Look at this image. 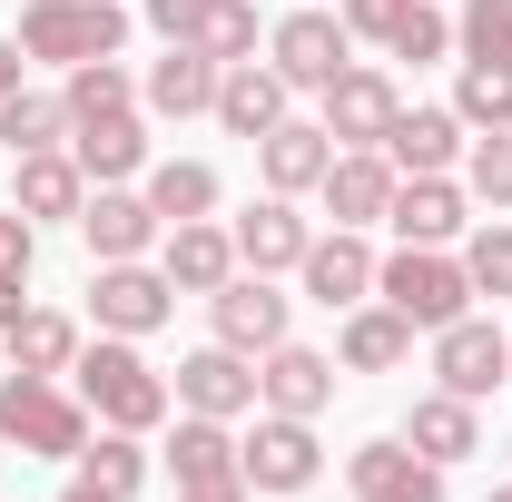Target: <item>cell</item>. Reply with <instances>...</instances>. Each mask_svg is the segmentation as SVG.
<instances>
[{
  "label": "cell",
  "instance_id": "40",
  "mask_svg": "<svg viewBox=\"0 0 512 502\" xmlns=\"http://www.w3.org/2000/svg\"><path fill=\"white\" fill-rule=\"evenodd\" d=\"M30 266H40V227H30L20 207H0V276H20V286H30Z\"/></svg>",
  "mask_w": 512,
  "mask_h": 502
},
{
  "label": "cell",
  "instance_id": "8",
  "mask_svg": "<svg viewBox=\"0 0 512 502\" xmlns=\"http://www.w3.org/2000/svg\"><path fill=\"white\" fill-rule=\"evenodd\" d=\"M237 473H247V493H306L325 473V453H316V424H296V414H266L247 443H237Z\"/></svg>",
  "mask_w": 512,
  "mask_h": 502
},
{
  "label": "cell",
  "instance_id": "1",
  "mask_svg": "<svg viewBox=\"0 0 512 502\" xmlns=\"http://www.w3.org/2000/svg\"><path fill=\"white\" fill-rule=\"evenodd\" d=\"M69 394L89 404V424H119V434H158L168 424V375L138 355V335H99V345H79V365H69Z\"/></svg>",
  "mask_w": 512,
  "mask_h": 502
},
{
  "label": "cell",
  "instance_id": "42",
  "mask_svg": "<svg viewBox=\"0 0 512 502\" xmlns=\"http://www.w3.org/2000/svg\"><path fill=\"white\" fill-rule=\"evenodd\" d=\"M148 30H158V40H188V30H197V0H148Z\"/></svg>",
  "mask_w": 512,
  "mask_h": 502
},
{
  "label": "cell",
  "instance_id": "35",
  "mask_svg": "<svg viewBox=\"0 0 512 502\" xmlns=\"http://www.w3.org/2000/svg\"><path fill=\"white\" fill-rule=\"evenodd\" d=\"M60 109H69V128H79V119H109V109H138V79H128L119 60H79V69H69V89H60Z\"/></svg>",
  "mask_w": 512,
  "mask_h": 502
},
{
  "label": "cell",
  "instance_id": "22",
  "mask_svg": "<svg viewBox=\"0 0 512 502\" xmlns=\"http://www.w3.org/2000/svg\"><path fill=\"white\" fill-rule=\"evenodd\" d=\"M384 227H394L404 247H453V237L473 227V207H463V188H453V178H394Z\"/></svg>",
  "mask_w": 512,
  "mask_h": 502
},
{
  "label": "cell",
  "instance_id": "43",
  "mask_svg": "<svg viewBox=\"0 0 512 502\" xmlns=\"http://www.w3.org/2000/svg\"><path fill=\"white\" fill-rule=\"evenodd\" d=\"M30 89V50H20V30H0V99H20Z\"/></svg>",
  "mask_w": 512,
  "mask_h": 502
},
{
  "label": "cell",
  "instance_id": "10",
  "mask_svg": "<svg viewBox=\"0 0 512 502\" xmlns=\"http://www.w3.org/2000/svg\"><path fill=\"white\" fill-rule=\"evenodd\" d=\"M316 99H325V138H335V148H384V128H394V109H404L394 79L365 69V60H345Z\"/></svg>",
  "mask_w": 512,
  "mask_h": 502
},
{
  "label": "cell",
  "instance_id": "44",
  "mask_svg": "<svg viewBox=\"0 0 512 502\" xmlns=\"http://www.w3.org/2000/svg\"><path fill=\"white\" fill-rule=\"evenodd\" d=\"M178 502H247V483H188Z\"/></svg>",
  "mask_w": 512,
  "mask_h": 502
},
{
  "label": "cell",
  "instance_id": "41",
  "mask_svg": "<svg viewBox=\"0 0 512 502\" xmlns=\"http://www.w3.org/2000/svg\"><path fill=\"white\" fill-rule=\"evenodd\" d=\"M335 20H345L355 40H375V50H384V30L404 20V0H335Z\"/></svg>",
  "mask_w": 512,
  "mask_h": 502
},
{
  "label": "cell",
  "instance_id": "47",
  "mask_svg": "<svg viewBox=\"0 0 512 502\" xmlns=\"http://www.w3.org/2000/svg\"><path fill=\"white\" fill-rule=\"evenodd\" d=\"M483 502H512V483H503V493H483Z\"/></svg>",
  "mask_w": 512,
  "mask_h": 502
},
{
  "label": "cell",
  "instance_id": "39",
  "mask_svg": "<svg viewBox=\"0 0 512 502\" xmlns=\"http://www.w3.org/2000/svg\"><path fill=\"white\" fill-rule=\"evenodd\" d=\"M453 50H463V60H512V0H463Z\"/></svg>",
  "mask_w": 512,
  "mask_h": 502
},
{
  "label": "cell",
  "instance_id": "20",
  "mask_svg": "<svg viewBox=\"0 0 512 502\" xmlns=\"http://www.w3.org/2000/svg\"><path fill=\"white\" fill-rule=\"evenodd\" d=\"M79 237H89V256L99 266H119V256H148L168 227H158V207L138 188H89V207H79Z\"/></svg>",
  "mask_w": 512,
  "mask_h": 502
},
{
  "label": "cell",
  "instance_id": "38",
  "mask_svg": "<svg viewBox=\"0 0 512 502\" xmlns=\"http://www.w3.org/2000/svg\"><path fill=\"white\" fill-rule=\"evenodd\" d=\"M463 276H473V296H512V227H463Z\"/></svg>",
  "mask_w": 512,
  "mask_h": 502
},
{
  "label": "cell",
  "instance_id": "15",
  "mask_svg": "<svg viewBox=\"0 0 512 502\" xmlns=\"http://www.w3.org/2000/svg\"><path fill=\"white\" fill-rule=\"evenodd\" d=\"M69 158H79L89 188H128V178H148V128H138V109L79 119V128H69Z\"/></svg>",
  "mask_w": 512,
  "mask_h": 502
},
{
  "label": "cell",
  "instance_id": "30",
  "mask_svg": "<svg viewBox=\"0 0 512 502\" xmlns=\"http://www.w3.org/2000/svg\"><path fill=\"white\" fill-rule=\"evenodd\" d=\"M0 345H10V375H69V365H79V325L50 315V306H30Z\"/></svg>",
  "mask_w": 512,
  "mask_h": 502
},
{
  "label": "cell",
  "instance_id": "29",
  "mask_svg": "<svg viewBox=\"0 0 512 502\" xmlns=\"http://www.w3.org/2000/svg\"><path fill=\"white\" fill-rule=\"evenodd\" d=\"M168 473H178V493H188V483H247V473H237V434H227L217 414H178Z\"/></svg>",
  "mask_w": 512,
  "mask_h": 502
},
{
  "label": "cell",
  "instance_id": "11",
  "mask_svg": "<svg viewBox=\"0 0 512 502\" xmlns=\"http://www.w3.org/2000/svg\"><path fill=\"white\" fill-rule=\"evenodd\" d=\"M256 404L266 414H296V424H316L325 404H335V355H316V345H266L256 355Z\"/></svg>",
  "mask_w": 512,
  "mask_h": 502
},
{
  "label": "cell",
  "instance_id": "9",
  "mask_svg": "<svg viewBox=\"0 0 512 502\" xmlns=\"http://www.w3.org/2000/svg\"><path fill=\"white\" fill-rule=\"evenodd\" d=\"M345 483H355V502H444V463L414 453L404 434H375L345 453Z\"/></svg>",
  "mask_w": 512,
  "mask_h": 502
},
{
  "label": "cell",
  "instance_id": "45",
  "mask_svg": "<svg viewBox=\"0 0 512 502\" xmlns=\"http://www.w3.org/2000/svg\"><path fill=\"white\" fill-rule=\"evenodd\" d=\"M20 315H30V306H20V276H0V335H10Z\"/></svg>",
  "mask_w": 512,
  "mask_h": 502
},
{
  "label": "cell",
  "instance_id": "17",
  "mask_svg": "<svg viewBox=\"0 0 512 502\" xmlns=\"http://www.w3.org/2000/svg\"><path fill=\"white\" fill-rule=\"evenodd\" d=\"M325 168H335V138H325V119H276L266 138H256V178H266L276 197L325 188Z\"/></svg>",
  "mask_w": 512,
  "mask_h": 502
},
{
  "label": "cell",
  "instance_id": "31",
  "mask_svg": "<svg viewBox=\"0 0 512 502\" xmlns=\"http://www.w3.org/2000/svg\"><path fill=\"white\" fill-rule=\"evenodd\" d=\"M60 138H69L60 89H20V99H0V148H10V158H40V148H60Z\"/></svg>",
  "mask_w": 512,
  "mask_h": 502
},
{
  "label": "cell",
  "instance_id": "25",
  "mask_svg": "<svg viewBox=\"0 0 512 502\" xmlns=\"http://www.w3.org/2000/svg\"><path fill=\"white\" fill-rule=\"evenodd\" d=\"M404 355H414V325L384 306V296L345 306V335H335V365H345V375H394Z\"/></svg>",
  "mask_w": 512,
  "mask_h": 502
},
{
  "label": "cell",
  "instance_id": "21",
  "mask_svg": "<svg viewBox=\"0 0 512 502\" xmlns=\"http://www.w3.org/2000/svg\"><path fill=\"white\" fill-rule=\"evenodd\" d=\"M463 148H473V128L453 119V109H394V128H384V158H394V178H444Z\"/></svg>",
  "mask_w": 512,
  "mask_h": 502
},
{
  "label": "cell",
  "instance_id": "13",
  "mask_svg": "<svg viewBox=\"0 0 512 502\" xmlns=\"http://www.w3.org/2000/svg\"><path fill=\"white\" fill-rule=\"evenodd\" d=\"M207 315H217V345H237V355L286 345V296H276V276H256V266H237V276L207 296Z\"/></svg>",
  "mask_w": 512,
  "mask_h": 502
},
{
  "label": "cell",
  "instance_id": "34",
  "mask_svg": "<svg viewBox=\"0 0 512 502\" xmlns=\"http://www.w3.org/2000/svg\"><path fill=\"white\" fill-rule=\"evenodd\" d=\"M453 119H463V128H512V60H463V79H453Z\"/></svg>",
  "mask_w": 512,
  "mask_h": 502
},
{
  "label": "cell",
  "instance_id": "33",
  "mask_svg": "<svg viewBox=\"0 0 512 502\" xmlns=\"http://www.w3.org/2000/svg\"><path fill=\"white\" fill-rule=\"evenodd\" d=\"M79 473H89V483H99V493H138V483H148V443L138 434H119V424H99V434L79 443Z\"/></svg>",
  "mask_w": 512,
  "mask_h": 502
},
{
  "label": "cell",
  "instance_id": "18",
  "mask_svg": "<svg viewBox=\"0 0 512 502\" xmlns=\"http://www.w3.org/2000/svg\"><path fill=\"white\" fill-rule=\"evenodd\" d=\"M158 276H168L178 296H217V286L237 276V237H227L217 217H188V227L158 237Z\"/></svg>",
  "mask_w": 512,
  "mask_h": 502
},
{
  "label": "cell",
  "instance_id": "6",
  "mask_svg": "<svg viewBox=\"0 0 512 502\" xmlns=\"http://www.w3.org/2000/svg\"><path fill=\"white\" fill-rule=\"evenodd\" d=\"M89 315H99V335H158V325L178 315V286H168L148 256H119V266L89 276Z\"/></svg>",
  "mask_w": 512,
  "mask_h": 502
},
{
  "label": "cell",
  "instance_id": "32",
  "mask_svg": "<svg viewBox=\"0 0 512 502\" xmlns=\"http://www.w3.org/2000/svg\"><path fill=\"white\" fill-rule=\"evenodd\" d=\"M188 50H207L217 69L256 60V0H197V30H188Z\"/></svg>",
  "mask_w": 512,
  "mask_h": 502
},
{
  "label": "cell",
  "instance_id": "26",
  "mask_svg": "<svg viewBox=\"0 0 512 502\" xmlns=\"http://www.w3.org/2000/svg\"><path fill=\"white\" fill-rule=\"evenodd\" d=\"M286 99H296V89H286V79H276V69H256V60H237L227 69V79H217V109H207V119L227 128V138H266V128L286 119Z\"/></svg>",
  "mask_w": 512,
  "mask_h": 502
},
{
  "label": "cell",
  "instance_id": "24",
  "mask_svg": "<svg viewBox=\"0 0 512 502\" xmlns=\"http://www.w3.org/2000/svg\"><path fill=\"white\" fill-rule=\"evenodd\" d=\"M10 207L40 227V217H69L79 227V207H89V178H79V158L69 148H40V158H10Z\"/></svg>",
  "mask_w": 512,
  "mask_h": 502
},
{
  "label": "cell",
  "instance_id": "12",
  "mask_svg": "<svg viewBox=\"0 0 512 502\" xmlns=\"http://www.w3.org/2000/svg\"><path fill=\"white\" fill-rule=\"evenodd\" d=\"M178 414H217V424H237L256 404V355H237V345H197V355H178Z\"/></svg>",
  "mask_w": 512,
  "mask_h": 502
},
{
  "label": "cell",
  "instance_id": "36",
  "mask_svg": "<svg viewBox=\"0 0 512 502\" xmlns=\"http://www.w3.org/2000/svg\"><path fill=\"white\" fill-rule=\"evenodd\" d=\"M463 197H483L493 217L512 207V128H483V138L463 148Z\"/></svg>",
  "mask_w": 512,
  "mask_h": 502
},
{
  "label": "cell",
  "instance_id": "3",
  "mask_svg": "<svg viewBox=\"0 0 512 502\" xmlns=\"http://www.w3.org/2000/svg\"><path fill=\"white\" fill-rule=\"evenodd\" d=\"M375 296L414 335H444L453 315H473V276H463L453 247H394V256H375Z\"/></svg>",
  "mask_w": 512,
  "mask_h": 502
},
{
  "label": "cell",
  "instance_id": "23",
  "mask_svg": "<svg viewBox=\"0 0 512 502\" xmlns=\"http://www.w3.org/2000/svg\"><path fill=\"white\" fill-rule=\"evenodd\" d=\"M296 276H306V296H316V306H335V315L365 306V296H375V247H365V227H335V237H316Z\"/></svg>",
  "mask_w": 512,
  "mask_h": 502
},
{
  "label": "cell",
  "instance_id": "27",
  "mask_svg": "<svg viewBox=\"0 0 512 502\" xmlns=\"http://www.w3.org/2000/svg\"><path fill=\"white\" fill-rule=\"evenodd\" d=\"M404 443H414V453H434V463H463V453H483V414H473V404H463V394H444V384H434V394H414V414H404Z\"/></svg>",
  "mask_w": 512,
  "mask_h": 502
},
{
  "label": "cell",
  "instance_id": "7",
  "mask_svg": "<svg viewBox=\"0 0 512 502\" xmlns=\"http://www.w3.org/2000/svg\"><path fill=\"white\" fill-rule=\"evenodd\" d=\"M434 384L463 394V404H483L493 384H512V335L493 315H453L444 335H434Z\"/></svg>",
  "mask_w": 512,
  "mask_h": 502
},
{
  "label": "cell",
  "instance_id": "2",
  "mask_svg": "<svg viewBox=\"0 0 512 502\" xmlns=\"http://www.w3.org/2000/svg\"><path fill=\"white\" fill-rule=\"evenodd\" d=\"M99 434L89 404L60 375H0V443L30 453V463H79V443Z\"/></svg>",
  "mask_w": 512,
  "mask_h": 502
},
{
  "label": "cell",
  "instance_id": "4",
  "mask_svg": "<svg viewBox=\"0 0 512 502\" xmlns=\"http://www.w3.org/2000/svg\"><path fill=\"white\" fill-rule=\"evenodd\" d=\"M20 50L50 60V69L119 60L128 50V0H30V10H20Z\"/></svg>",
  "mask_w": 512,
  "mask_h": 502
},
{
  "label": "cell",
  "instance_id": "5",
  "mask_svg": "<svg viewBox=\"0 0 512 502\" xmlns=\"http://www.w3.org/2000/svg\"><path fill=\"white\" fill-rule=\"evenodd\" d=\"M345 60H355V30H345L335 10H316V0H306V10H286V20L266 30V69H276L286 89H325Z\"/></svg>",
  "mask_w": 512,
  "mask_h": 502
},
{
  "label": "cell",
  "instance_id": "37",
  "mask_svg": "<svg viewBox=\"0 0 512 502\" xmlns=\"http://www.w3.org/2000/svg\"><path fill=\"white\" fill-rule=\"evenodd\" d=\"M444 50H453V20L434 10V0H404V20L384 30V60H414V69H424V60H444Z\"/></svg>",
  "mask_w": 512,
  "mask_h": 502
},
{
  "label": "cell",
  "instance_id": "16",
  "mask_svg": "<svg viewBox=\"0 0 512 502\" xmlns=\"http://www.w3.org/2000/svg\"><path fill=\"white\" fill-rule=\"evenodd\" d=\"M227 237H237V266H256V276H286V266H306V247H316V227L296 217V197H276V188L256 197Z\"/></svg>",
  "mask_w": 512,
  "mask_h": 502
},
{
  "label": "cell",
  "instance_id": "14",
  "mask_svg": "<svg viewBox=\"0 0 512 502\" xmlns=\"http://www.w3.org/2000/svg\"><path fill=\"white\" fill-rule=\"evenodd\" d=\"M217 79H227V69L207 60V50L168 40V60H148V79H138V109H148V119H207V109H217Z\"/></svg>",
  "mask_w": 512,
  "mask_h": 502
},
{
  "label": "cell",
  "instance_id": "28",
  "mask_svg": "<svg viewBox=\"0 0 512 502\" xmlns=\"http://www.w3.org/2000/svg\"><path fill=\"white\" fill-rule=\"evenodd\" d=\"M138 197L158 207V227H188V217H217V168L207 158H148V178H138Z\"/></svg>",
  "mask_w": 512,
  "mask_h": 502
},
{
  "label": "cell",
  "instance_id": "19",
  "mask_svg": "<svg viewBox=\"0 0 512 502\" xmlns=\"http://www.w3.org/2000/svg\"><path fill=\"white\" fill-rule=\"evenodd\" d=\"M325 217L335 227H384V207H394V158L384 148H335V168H325Z\"/></svg>",
  "mask_w": 512,
  "mask_h": 502
},
{
  "label": "cell",
  "instance_id": "46",
  "mask_svg": "<svg viewBox=\"0 0 512 502\" xmlns=\"http://www.w3.org/2000/svg\"><path fill=\"white\" fill-rule=\"evenodd\" d=\"M60 502H119V493H99V483H89V473H79V483H69Z\"/></svg>",
  "mask_w": 512,
  "mask_h": 502
}]
</instances>
